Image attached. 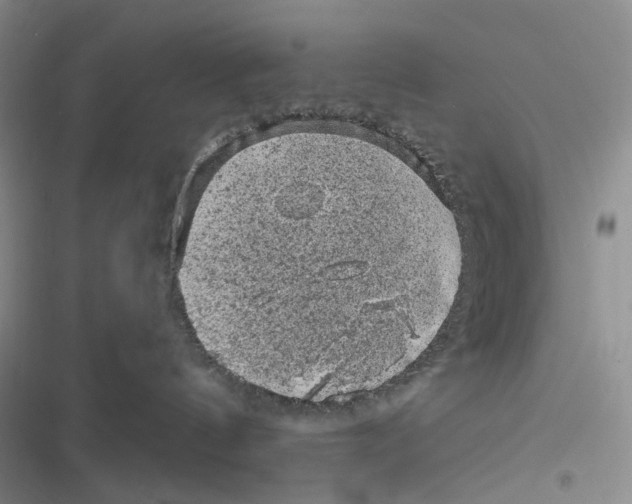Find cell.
Returning <instances> with one entry per match:
<instances>
[{"mask_svg": "<svg viewBox=\"0 0 632 504\" xmlns=\"http://www.w3.org/2000/svg\"><path fill=\"white\" fill-rule=\"evenodd\" d=\"M461 268L452 213L402 160L359 138L298 132L217 171L178 279L220 365L318 402L412 364L447 318Z\"/></svg>", "mask_w": 632, "mask_h": 504, "instance_id": "obj_1", "label": "cell"}]
</instances>
